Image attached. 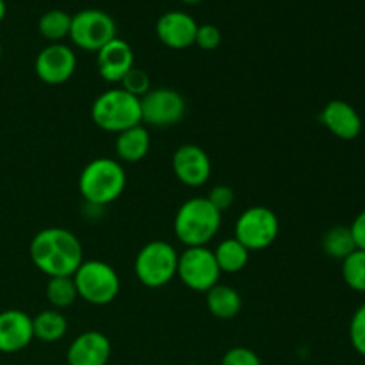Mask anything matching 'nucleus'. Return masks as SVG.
<instances>
[{"mask_svg":"<svg viewBox=\"0 0 365 365\" xmlns=\"http://www.w3.org/2000/svg\"><path fill=\"white\" fill-rule=\"evenodd\" d=\"M78 298L73 277H53L46 284V299L56 310L68 309Z\"/></svg>","mask_w":365,"mask_h":365,"instance_id":"b1692460","label":"nucleus"},{"mask_svg":"<svg viewBox=\"0 0 365 365\" xmlns=\"http://www.w3.org/2000/svg\"><path fill=\"white\" fill-rule=\"evenodd\" d=\"M198 24L184 11H168L157 20L155 32L163 45L173 50H184L195 45Z\"/></svg>","mask_w":365,"mask_h":365,"instance_id":"ddd939ff","label":"nucleus"},{"mask_svg":"<svg viewBox=\"0 0 365 365\" xmlns=\"http://www.w3.org/2000/svg\"><path fill=\"white\" fill-rule=\"evenodd\" d=\"M71 14L63 9H50L39 18L38 31L45 39L52 43H59L61 39L70 36Z\"/></svg>","mask_w":365,"mask_h":365,"instance_id":"5701e85b","label":"nucleus"},{"mask_svg":"<svg viewBox=\"0 0 365 365\" xmlns=\"http://www.w3.org/2000/svg\"><path fill=\"white\" fill-rule=\"evenodd\" d=\"M221 365H264L260 356L257 355L253 349L242 348V346H237V348L228 349L223 355V360H221Z\"/></svg>","mask_w":365,"mask_h":365,"instance_id":"cd10ccee","label":"nucleus"},{"mask_svg":"<svg viewBox=\"0 0 365 365\" xmlns=\"http://www.w3.org/2000/svg\"><path fill=\"white\" fill-rule=\"evenodd\" d=\"M205 294L207 309L217 319H234L241 312L242 299L241 294L234 287L217 284L210 291H207Z\"/></svg>","mask_w":365,"mask_h":365,"instance_id":"6ab92c4d","label":"nucleus"},{"mask_svg":"<svg viewBox=\"0 0 365 365\" xmlns=\"http://www.w3.org/2000/svg\"><path fill=\"white\" fill-rule=\"evenodd\" d=\"M84 250L77 235L61 227L39 230L31 241V260L43 274L73 277L84 260Z\"/></svg>","mask_w":365,"mask_h":365,"instance_id":"f257e3e1","label":"nucleus"},{"mask_svg":"<svg viewBox=\"0 0 365 365\" xmlns=\"http://www.w3.org/2000/svg\"><path fill=\"white\" fill-rule=\"evenodd\" d=\"M177 277L187 289L196 292H207L220 284L221 271L212 250L207 246L187 248L178 255Z\"/></svg>","mask_w":365,"mask_h":365,"instance_id":"6e6552de","label":"nucleus"},{"mask_svg":"<svg viewBox=\"0 0 365 365\" xmlns=\"http://www.w3.org/2000/svg\"><path fill=\"white\" fill-rule=\"evenodd\" d=\"M110 341L102 331H84L73 339L66 353L68 365H107L110 359Z\"/></svg>","mask_w":365,"mask_h":365,"instance_id":"f3484780","label":"nucleus"},{"mask_svg":"<svg viewBox=\"0 0 365 365\" xmlns=\"http://www.w3.org/2000/svg\"><path fill=\"white\" fill-rule=\"evenodd\" d=\"M121 89H125L127 93H130L135 98H141L146 93L150 91V77L145 70L141 68H132L123 78H121Z\"/></svg>","mask_w":365,"mask_h":365,"instance_id":"a878e982","label":"nucleus"},{"mask_svg":"<svg viewBox=\"0 0 365 365\" xmlns=\"http://www.w3.org/2000/svg\"><path fill=\"white\" fill-rule=\"evenodd\" d=\"M150 152V132L143 125L127 128L116 138V155L125 163H139Z\"/></svg>","mask_w":365,"mask_h":365,"instance_id":"a211bd4d","label":"nucleus"},{"mask_svg":"<svg viewBox=\"0 0 365 365\" xmlns=\"http://www.w3.org/2000/svg\"><path fill=\"white\" fill-rule=\"evenodd\" d=\"M342 278L356 292H365V252L355 250L342 260Z\"/></svg>","mask_w":365,"mask_h":365,"instance_id":"393cba45","label":"nucleus"},{"mask_svg":"<svg viewBox=\"0 0 365 365\" xmlns=\"http://www.w3.org/2000/svg\"><path fill=\"white\" fill-rule=\"evenodd\" d=\"M349 341L355 351L365 359V303L353 314L349 323Z\"/></svg>","mask_w":365,"mask_h":365,"instance_id":"bb28decb","label":"nucleus"},{"mask_svg":"<svg viewBox=\"0 0 365 365\" xmlns=\"http://www.w3.org/2000/svg\"><path fill=\"white\" fill-rule=\"evenodd\" d=\"M221 227V212L203 196L191 198L180 205L175 216V235L187 248L207 246Z\"/></svg>","mask_w":365,"mask_h":365,"instance_id":"7ed1b4c3","label":"nucleus"},{"mask_svg":"<svg viewBox=\"0 0 365 365\" xmlns=\"http://www.w3.org/2000/svg\"><path fill=\"white\" fill-rule=\"evenodd\" d=\"M180 2H184V4H200V2H203V0H180Z\"/></svg>","mask_w":365,"mask_h":365,"instance_id":"473e14b6","label":"nucleus"},{"mask_svg":"<svg viewBox=\"0 0 365 365\" xmlns=\"http://www.w3.org/2000/svg\"><path fill=\"white\" fill-rule=\"evenodd\" d=\"M78 298L91 305H109L120 292L116 269L102 260H84L73 274Z\"/></svg>","mask_w":365,"mask_h":365,"instance_id":"423d86ee","label":"nucleus"},{"mask_svg":"<svg viewBox=\"0 0 365 365\" xmlns=\"http://www.w3.org/2000/svg\"><path fill=\"white\" fill-rule=\"evenodd\" d=\"M319 120L335 138L353 141L362 132V118L351 103L344 100H331L321 110Z\"/></svg>","mask_w":365,"mask_h":365,"instance_id":"4468645a","label":"nucleus"},{"mask_svg":"<svg viewBox=\"0 0 365 365\" xmlns=\"http://www.w3.org/2000/svg\"><path fill=\"white\" fill-rule=\"evenodd\" d=\"M221 39H223V36H221V31L216 25H198L195 45H198L202 50H216L221 45Z\"/></svg>","mask_w":365,"mask_h":365,"instance_id":"c85d7f7f","label":"nucleus"},{"mask_svg":"<svg viewBox=\"0 0 365 365\" xmlns=\"http://www.w3.org/2000/svg\"><path fill=\"white\" fill-rule=\"evenodd\" d=\"M34 339L32 317L24 310L0 312V353H18Z\"/></svg>","mask_w":365,"mask_h":365,"instance_id":"2eb2a0df","label":"nucleus"},{"mask_svg":"<svg viewBox=\"0 0 365 365\" xmlns=\"http://www.w3.org/2000/svg\"><path fill=\"white\" fill-rule=\"evenodd\" d=\"M0 59H2V45H0Z\"/></svg>","mask_w":365,"mask_h":365,"instance_id":"72a5a7b5","label":"nucleus"},{"mask_svg":"<svg viewBox=\"0 0 365 365\" xmlns=\"http://www.w3.org/2000/svg\"><path fill=\"white\" fill-rule=\"evenodd\" d=\"M141 123L157 128H168L178 123L185 114V100L178 91L170 88L150 89L139 98Z\"/></svg>","mask_w":365,"mask_h":365,"instance_id":"9d476101","label":"nucleus"},{"mask_svg":"<svg viewBox=\"0 0 365 365\" xmlns=\"http://www.w3.org/2000/svg\"><path fill=\"white\" fill-rule=\"evenodd\" d=\"M32 330H34L36 339L50 344V342L61 341L66 335L68 319L61 310H43L38 316L32 317Z\"/></svg>","mask_w":365,"mask_h":365,"instance_id":"aec40b11","label":"nucleus"},{"mask_svg":"<svg viewBox=\"0 0 365 365\" xmlns=\"http://www.w3.org/2000/svg\"><path fill=\"white\" fill-rule=\"evenodd\" d=\"M278 232H280V223L277 214L262 205L246 209L235 223V239L242 242L250 252L269 248L277 241Z\"/></svg>","mask_w":365,"mask_h":365,"instance_id":"1a4fd4ad","label":"nucleus"},{"mask_svg":"<svg viewBox=\"0 0 365 365\" xmlns=\"http://www.w3.org/2000/svg\"><path fill=\"white\" fill-rule=\"evenodd\" d=\"M178 253L170 242L150 241L139 250L134 262L135 277L150 289H160L177 277Z\"/></svg>","mask_w":365,"mask_h":365,"instance_id":"39448f33","label":"nucleus"},{"mask_svg":"<svg viewBox=\"0 0 365 365\" xmlns=\"http://www.w3.org/2000/svg\"><path fill=\"white\" fill-rule=\"evenodd\" d=\"M349 230H351L353 239H355L356 250H364L365 252V210H362V212L355 217V221L351 223Z\"/></svg>","mask_w":365,"mask_h":365,"instance_id":"7c9ffc66","label":"nucleus"},{"mask_svg":"<svg viewBox=\"0 0 365 365\" xmlns=\"http://www.w3.org/2000/svg\"><path fill=\"white\" fill-rule=\"evenodd\" d=\"M205 198L212 203L214 209H217L221 214H223L225 210H228L232 205H234L235 192L230 185L220 184V185H214V187L210 189L209 196H205Z\"/></svg>","mask_w":365,"mask_h":365,"instance_id":"c756f323","label":"nucleus"},{"mask_svg":"<svg viewBox=\"0 0 365 365\" xmlns=\"http://www.w3.org/2000/svg\"><path fill=\"white\" fill-rule=\"evenodd\" d=\"M127 173L118 160L98 157L86 164L78 178V191L86 203L93 207H106L116 202L125 191Z\"/></svg>","mask_w":365,"mask_h":365,"instance_id":"f03ea898","label":"nucleus"},{"mask_svg":"<svg viewBox=\"0 0 365 365\" xmlns=\"http://www.w3.org/2000/svg\"><path fill=\"white\" fill-rule=\"evenodd\" d=\"M36 75L48 86H59L70 81L77 70V56L63 43H50L36 57Z\"/></svg>","mask_w":365,"mask_h":365,"instance_id":"9b49d317","label":"nucleus"},{"mask_svg":"<svg viewBox=\"0 0 365 365\" xmlns=\"http://www.w3.org/2000/svg\"><path fill=\"white\" fill-rule=\"evenodd\" d=\"M175 177L187 187L207 184L212 173V164L205 150L196 145H184L173 153Z\"/></svg>","mask_w":365,"mask_h":365,"instance_id":"f8f14e48","label":"nucleus"},{"mask_svg":"<svg viewBox=\"0 0 365 365\" xmlns=\"http://www.w3.org/2000/svg\"><path fill=\"white\" fill-rule=\"evenodd\" d=\"M321 246H323V252L335 260H344L356 250L351 230L344 225H335L328 228L321 239Z\"/></svg>","mask_w":365,"mask_h":365,"instance_id":"4be33fe9","label":"nucleus"},{"mask_svg":"<svg viewBox=\"0 0 365 365\" xmlns=\"http://www.w3.org/2000/svg\"><path fill=\"white\" fill-rule=\"evenodd\" d=\"M116 31V21L109 13L100 9H82L71 16L68 38L86 52H98L102 46L118 38Z\"/></svg>","mask_w":365,"mask_h":365,"instance_id":"0eeeda50","label":"nucleus"},{"mask_svg":"<svg viewBox=\"0 0 365 365\" xmlns=\"http://www.w3.org/2000/svg\"><path fill=\"white\" fill-rule=\"evenodd\" d=\"M91 118L96 127L106 132L120 134L127 128L138 127L141 123V103L121 88L109 89L96 96L91 107Z\"/></svg>","mask_w":365,"mask_h":365,"instance_id":"20e7f679","label":"nucleus"},{"mask_svg":"<svg viewBox=\"0 0 365 365\" xmlns=\"http://www.w3.org/2000/svg\"><path fill=\"white\" fill-rule=\"evenodd\" d=\"M6 13H7L6 0H0V24H2V20L6 18Z\"/></svg>","mask_w":365,"mask_h":365,"instance_id":"2f4dec72","label":"nucleus"},{"mask_svg":"<svg viewBox=\"0 0 365 365\" xmlns=\"http://www.w3.org/2000/svg\"><path fill=\"white\" fill-rule=\"evenodd\" d=\"M214 257H216L221 273L234 274L246 267L250 260V250L235 237H230L217 245V248L214 250Z\"/></svg>","mask_w":365,"mask_h":365,"instance_id":"412c9836","label":"nucleus"},{"mask_svg":"<svg viewBox=\"0 0 365 365\" xmlns=\"http://www.w3.org/2000/svg\"><path fill=\"white\" fill-rule=\"evenodd\" d=\"M96 68L103 81L121 82L134 68V52L125 39L114 38L96 52Z\"/></svg>","mask_w":365,"mask_h":365,"instance_id":"dca6fc26","label":"nucleus"}]
</instances>
